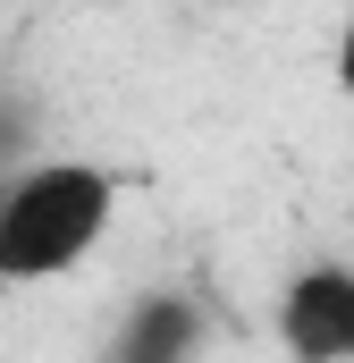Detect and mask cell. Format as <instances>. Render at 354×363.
<instances>
[{
  "label": "cell",
  "instance_id": "cell-1",
  "mask_svg": "<svg viewBox=\"0 0 354 363\" xmlns=\"http://www.w3.org/2000/svg\"><path fill=\"white\" fill-rule=\"evenodd\" d=\"M118 211V178L93 161H25L0 186V279L8 287H42V279L76 271L101 228Z\"/></svg>",
  "mask_w": 354,
  "mask_h": 363
},
{
  "label": "cell",
  "instance_id": "cell-2",
  "mask_svg": "<svg viewBox=\"0 0 354 363\" xmlns=\"http://www.w3.org/2000/svg\"><path fill=\"white\" fill-rule=\"evenodd\" d=\"M278 338L295 363H354V262H304L287 279Z\"/></svg>",
  "mask_w": 354,
  "mask_h": 363
},
{
  "label": "cell",
  "instance_id": "cell-3",
  "mask_svg": "<svg viewBox=\"0 0 354 363\" xmlns=\"http://www.w3.org/2000/svg\"><path fill=\"white\" fill-rule=\"evenodd\" d=\"M194 355H202V304L177 296V287H152V296L127 304L101 363H194Z\"/></svg>",
  "mask_w": 354,
  "mask_h": 363
},
{
  "label": "cell",
  "instance_id": "cell-4",
  "mask_svg": "<svg viewBox=\"0 0 354 363\" xmlns=\"http://www.w3.org/2000/svg\"><path fill=\"white\" fill-rule=\"evenodd\" d=\"M17 144H25V101H17V93H0V161H8Z\"/></svg>",
  "mask_w": 354,
  "mask_h": 363
}]
</instances>
